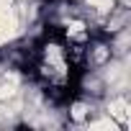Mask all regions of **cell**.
<instances>
[{"instance_id":"2","label":"cell","mask_w":131,"mask_h":131,"mask_svg":"<svg viewBox=\"0 0 131 131\" xmlns=\"http://www.w3.org/2000/svg\"><path fill=\"white\" fill-rule=\"evenodd\" d=\"M105 113H108V118H113L118 123V128L128 126V121H131V103H128V98H126L123 90L116 93V95H111L105 100Z\"/></svg>"},{"instance_id":"1","label":"cell","mask_w":131,"mask_h":131,"mask_svg":"<svg viewBox=\"0 0 131 131\" xmlns=\"http://www.w3.org/2000/svg\"><path fill=\"white\" fill-rule=\"evenodd\" d=\"M21 34V13L13 5V0L0 3V46L10 44Z\"/></svg>"}]
</instances>
